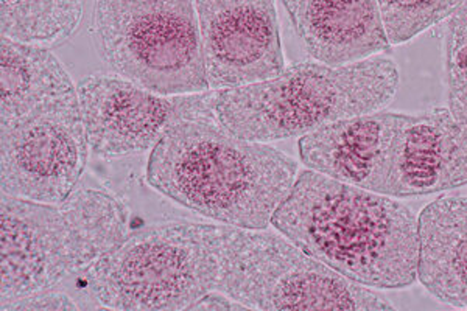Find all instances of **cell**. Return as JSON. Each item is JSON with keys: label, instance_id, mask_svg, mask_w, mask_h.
Wrapping results in <instances>:
<instances>
[{"label": "cell", "instance_id": "1", "mask_svg": "<svg viewBox=\"0 0 467 311\" xmlns=\"http://www.w3.org/2000/svg\"><path fill=\"white\" fill-rule=\"evenodd\" d=\"M271 224L360 285L400 290L418 280L420 218L393 196L307 169L297 174Z\"/></svg>", "mask_w": 467, "mask_h": 311}, {"label": "cell", "instance_id": "11", "mask_svg": "<svg viewBox=\"0 0 467 311\" xmlns=\"http://www.w3.org/2000/svg\"><path fill=\"white\" fill-rule=\"evenodd\" d=\"M410 114L376 111L334 121L299 139L308 170L387 195L400 132Z\"/></svg>", "mask_w": 467, "mask_h": 311}, {"label": "cell", "instance_id": "16", "mask_svg": "<svg viewBox=\"0 0 467 311\" xmlns=\"http://www.w3.org/2000/svg\"><path fill=\"white\" fill-rule=\"evenodd\" d=\"M85 0H0L2 36L19 43L52 46L78 30Z\"/></svg>", "mask_w": 467, "mask_h": 311}, {"label": "cell", "instance_id": "19", "mask_svg": "<svg viewBox=\"0 0 467 311\" xmlns=\"http://www.w3.org/2000/svg\"><path fill=\"white\" fill-rule=\"evenodd\" d=\"M2 311H69L83 308L77 299L61 290L37 291L2 304Z\"/></svg>", "mask_w": 467, "mask_h": 311}, {"label": "cell", "instance_id": "15", "mask_svg": "<svg viewBox=\"0 0 467 311\" xmlns=\"http://www.w3.org/2000/svg\"><path fill=\"white\" fill-rule=\"evenodd\" d=\"M0 46L2 127H8L52 98L77 90L69 72L46 46L19 43L6 36H2Z\"/></svg>", "mask_w": 467, "mask_h": 311}, {"label": "cell", "instance_id": "12", "mask_svg": "<svg viewBox=\"0 0 467 311\" xmlns=\"http://www.w3.org/2000/svg\"><path fill=\"white\" fill-rule=\"evenodd\" d=\"M462 185H467V125L449 108L410 114L399 139L387 195H433Z\"/></svg>", "mask_w": 467, "mask_h": 311}, {"label": "cell", "instance_id": "2", "mask_svg": "<svg viewBox=\"0 0 467 311\" xmlns=\"http://www.w3.org/2000/svg\"><path fill=\"white\" fill-rule=\"evenodd\" d=\"M297 162L270 143L239 138L213 111L171 125L151 150L147 181L213 222L266 229L296 182Z\"/></svg>", "mask_w": 467, "mask_h": 311}, {"label": "cell", "instance_id": "4", "mask_svg": "<svg viewBox=\"0 0 467 311\" xmlns=\"http://www.w3.org/2000/svg\"><path fill=\"white\" fill-rule=\"evenodd\" d=\"M2 304L59 290L130 235V213L111 192L78 187L59 204L4 195Z\"/></svg>", "mask_w": 467, "mask_h": 311}, {"label": "cell", "instance_id": "9", "mask_svg": "<svg viewBox=\"0 0 467 311\" xmlns=\"http://www.w3.org/2000/svg\"><path fill=\"white\" fill-rule=\"evenodd\" d=\"M77 96L89 148L101 159L145 153L175 121L213 109V90L161 96L120 75H89L77 85Z\"/></svg>", "mask_w": 467, "mask_h": 311}, {"label": "cell", "instance_id": "8", "mask_svg": "<svg viewBox=\"0 0 467 311\" xmlns=\"http://www.w3.org/2000/svg\"><path fill=\"white\" fill-rule=\"evenodd\" d=\"M77 90L0 127L4 195L59 204L80 184L89 154Z\"/></svg>", "mask_w": 467, "mask_h": 311}, {"label": "cell", "instance_id": "6", "mask_svg": "<svg viewBox=\"0 0 467 311\" xmlns=\"http://www.w3.org/2000/svg\"><path fill=\"white\" fill-rule=\"evenodd\" d=\"M215 290L248 310H393L378 291L312 257L290 238L266 229L220 224Z\"/></svg>", "mask_w": 467, "mask_h": 311}, {"label": "cell", "instance_id": "5", "mask_svg": "<svg viewBox=\"0 0 467 311\" xmlns=\"http://www.w3.org/2000/svg\"><path fill=\"white\" fill-rule=\"evenodd\" d=\"M220 224L169 222L130 233L86 271L96 308L181 311L215 290Z\"/></svg>", "mask_w": 467, "mask_h": 311}, {"label": "cell", "instance_id": "10", "mask_svg": "<svg viewBox=\"0 0 467 311\" xmlns=\"http://www.w3.org/2000/svg\"><path fill=\"white\" fill-rule=\"evenodd\" d=\"M209 89L242 88L285 69L276 0H195Z\"/></svg>", "mask_w": 467, "mask_h": 311}, {"label": "cell", "instance_id": "17", "mask_svg": "<svg viewBox=\"0 0 467 311\" xmlns=\"http://www.w3.org/2000/svg\"><path fill=\"white\" fill-rule=\"evenodd\" d=\"M464 0H376L388 41L409 43L420 33L446 21Z\"/></svg>", "mask_w": 467, "mask_h": 311}, {"label": "cell", "instance_id": "7", "mask_svg": "<svg viewBox=\"0 0 467 311\" xmlns=\"http://www.w3.org/2000/svg\"><path fill=\"white\" fill-rule=\"evenodd\" d=\"M97 52L116 75L161 96L209 89L195 0H96Z\"/></svg>", "mask_w": 467, "mask_h": 311}, {"label": "cell", "instance_id": "20", "mask_svg": "<svg viewBox=\"0 0 467 311\" xmlns=\"http://www.w3.org/2000/svg\"><path fill=\"white\" fill-rule=\"evenodd\" d=\"M191 310H213V311H231V310H248L242 302L235 301L231 295H224L222 291L213 290L200 297Z\"/></svg>", "mask_w": 467, "mask_h": 311}, {"label": "cell", "instance_id": "13", "mask_svg": "<svg viewBox=\"0 0 467 311\" xmlns=\"http://www.w3.org/2000/svg\"><path fill=\"white\" fill-rule=\"evenodd\" d=\"M306 52L340 66L391 47L376 0H281Z\"/></svg>", "mask_w": 467, "mask_h": 311}, {"label": "cell", "instance_id": "18", "mask_svg": "<svg viewBox=\"0 0 467 311\" xmlns=\"http://www.w3.org/2000/svg\"><path fill=\"white\" fill-rule=\"evenodd\" d=\"M444 63L447 108L467 125V0L447 19Z\"/></svg>", "mask_w": 467, "mask_h": 311}, {"label": "cell", "instance_id": "3", "mask_svg": "<svg viewBox=\"0 0 467 311\" xmlns=\"http://www.w3.org/2000/svg\"><path fill=\"white\" fill-rule=\"evenodd\" d=\"M398 64L385 57L356 63H299L259 83L213 90L218 121L239 138L279 142L334 121L382 111L398 94Z\"/></svg>", "mask_w": 467, "mask_h": 311}, {"label": "cell", "instance_id": "14", "mask_svg": "<svg viewBox=\"0 0 467 311\" xmlns=\"http://www.w3.org/2000/svg\"><path fill=\"white\" fill-rule=\"evenodd\" d=\"M418 218V280L438 301L467 308V196L433 201Z\"/></svg>", "mask_w": 467, "mask_h": 311}]
</instances>
